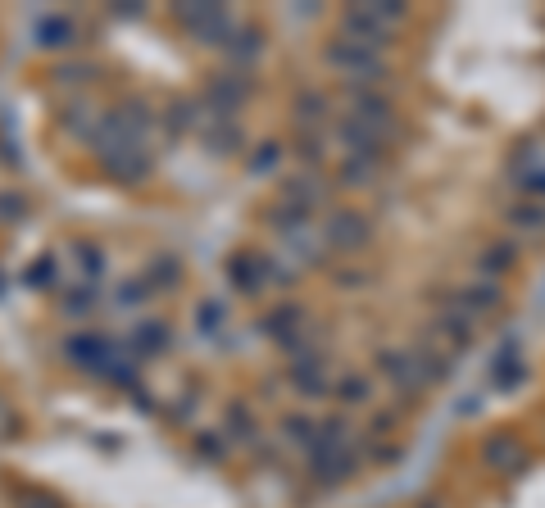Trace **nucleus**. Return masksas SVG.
Masks as SVG:
<instances>
[{"label": "nucleus", "instance_id": "obj_1", "mask_svg": "<svg viewBox=\"0 0 545 508\" xmlns=\"http://www.w3.org/2000/svg\"><path fill=\"white\" fill-rule=\"evenodd\" d=\"M327 236H332V245H341V250H364L368 245V227L359 214H337L332 227H327Z\"/></svg>", "mask_w": 545, "mask_h": 508}, {"label": "nucleus", "instance_id": "obj_5", "mask_svg": "<svg viewBox=\"0 0 545 508\" xmlns=\"http://www.w3.org/2000/svg\"><path fill=\"white\" fill-rule=\"evenodd\" d=\"M423 508H436V504H423Z\"/></svg>", "mask_w": 545, "mask_h": 508}, {"label": "nucleus", "instance_id": "obj_2", "mask_svg": "<svg viewBox=\"0 0 545 508\" xmlns=\"http://www.w3.org/2000/svg\"><path fill=\"white\" fill-rule=\"evenodd\" d=\"M327 59L341 64V69H368V64H373V55H368V50H355V46H332Z\"/></svg>", "mask_w": 545, "mask_h": 508}, {"label": "nucleus", "instance_id": "obj_3", "mask_svg": "<svg viewBox=\"0 0 545 508\" xmlns=\"http://www.w3.org/2000/svg\"><path fill=\"white\" fill-rule=\"evenodd\" d=\"M486 459H491V463H500V468H509V463L518 459V445H514V440H505V436H500L496 445H486Z\"/></svg>", "mask_w": 545, "mask_h": 508}, {"label": "nucleus", "instance_id": "obj_4", "mask_svg": "<svg viewBox=\"0 0 545 508\" xmlns=\"http://www.w3.org/2000/svg\"><path fill=\"white\" fill-rule=\"evenodd\" d=\"M509 218H514L518 227H545V214H541V209H514Z\"/></svg>", "mask_w": 545, "mask_h": 508}]
</instances>
